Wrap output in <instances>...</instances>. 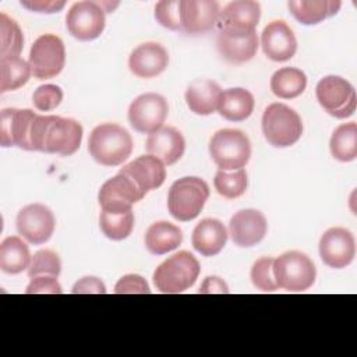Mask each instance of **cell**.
<instances>
[{
  "label": "cell",
  "instance_id": "3957f363",
  "mask_svg": "<svg viewBox=\"0 0 357 357\" xmlns=\"http://www.w3.org/2000/svg\"><path fill=\"white\" fill-rule=\"evenodd\" d=\"M199 271V262L191 252L178 251L155 269L153 283L160 293H183L195 283Z\"/></svg>",
  "mask_w": 357,
  "mask_h": 357
},
{
  "label": "cell",
  "instance_id": "d6986e66",
  "mask_svg": "<svg viewBox=\"0 0 357 357\" xmlns=\"http://www.w3.org/2000/svg\"><path fill=\"white\" fill-rule=\"evenodd\" d=\"M266 219L257 209H243L236 212L229 223V234L238 247H252L266 234Z\"/></svg>",
  "mask_w": 357,
  "mask_h": 357
},
{
  "label": "cell",
  "instance_id": "1f68e13d",
  "mask_svg": "<svg viewBox=\"0 0 357 357\" xmlns=\"http://www.w3.org/2000/svg\"><path fill=\"white\" fill-rule=\"evenodd\" d=\"M32 71L29 63L21 57H8L0 59V92L15 91L24 86Z\"/></svg>",
  "mask_w": 357,
  "mask_h": 357
},
{
  "label": "cell",
  "instance_id": "ee69618b",
  "mask_svg": "<svg viewBox=\"0 0 357 357\" xmlns=\"http://www.w3.org/2000/svg\"><path fill=\"white\" fill-rule=\"evenodd\" d=\"M198 293L199 294H211V293L227 294L229 293V287L223 282V279H220L219 276H206L205 280L202 282Z\"/></svg>",
  "mask_w": 357,
  "mask_h": 357
},
{
  "label": "cell",
  "instance_id": "52a82bcc",
  "mask_svg": "<svg viewBox=\"0 0 357 357\" xmlns=\"http://www.w3.org/2000/svg\"><path fill=\"white\" fill-rule=\"evenodd\" d=\"M262 132L276 148L294 145L303 134V123L297 112L284 103H271L262 114Z\"/></svg>",
  "mask_w": 357,
  "mask_h": 357
},
{
  "label": "cell",
  "instance_id": "7402d4cb",
  "mask_svg": "<svg viewBox=\"0 0 357 357\" xmlns=\"http://www.w3.org/2000/svg\"><path fill=\"white\" fill-rule=\"evenodd\" d=\"M261 18V6L254 0H236L223 7L218 18L220 29L255 31Z\"/></svg>",
  "mask_w": 357,
  "mask_h": 357
},
{
  "label": "cell",
  "instance_id": "5bb4252c",
  "mask_svg": "<svg viewBox=\"0 0 357 357\" xmlns=\"http://www.w3.org/2000/svg\"><path fill=\"white\" fill-rule=\"evenodd\" d=\"M36 113L31 109H3L0 113V144L3 146H18L25 151L31 148V132Z\"/></svg>",
  "mask_w": 357,
  "mask_h": 357
},
{
  "label": "cell",
  "instance_id": "7bdbcfd3",
  "mask_svg": "<svg viewBox=\"0 0 357 357\" xmlns=\"http://www.w3.org/2000/svg\"><path fill=\"white\" fill-rule=\"evenodd\" d=\"M66 1H47V0H31V1H21V6L28 8L29 11H35V13H46V14H52V13H57L64 7Z\"/></svg>",
  "mask_w": 357,
  "mask_h": 357
},
{
  "label": "cell",
  "instance_id": "484cf974",
  "mask_svg": "<svg viewBox=\"0 0 357 357\" xmlns=\"http://www.w3.org/2000/svg\"><path fill=\"white\" fill-rule=\"evenodd\" d=\"M183 241V231L170 222L152 223L145 234V245L153 255H163L176 250Z\"/></svg>",
  "mask_w": 357,
  "mask_h": 357
},
{
  "label": "cell",
  "instance_id": "44dd1931",
  "mask_svg": "<svg viewBox=\"0 0 357 357\" xmlns=\"http://www.w3.org/2000/svg\"><path fill=\"white\" fill-rule=\"evenodd\" d=\"M120 173L127 174L145 194L159 188L166 178L165 163L149 153L127 163L120 169Z\"/></svg>",
  "mask_w": 357,
  "mask_h": 357
},
{
  "label": "cell",
  "instance_id": "30bf717a",
  "mask_svg": "<svg viewBox=\"0 0 357 357\" xmlns=\"http://www.w3.org/2000/svg\"><path fill=\"white\" fill-rule=\"evenodd\" d=\"M169 106L166 99L153 92L137 96L128 107V121L141 134H153L163 127Z\"/></svg>",
  "mask_w": 357,
  "mask_h": 357
},
{
  "label": "cell",
  "instance_id": "9c48e42d",
  "mask_svg": "<svg viewBox=\"0 0 357 357\" xmlns=\"http://www.w3.org/2000/svg\"><path fill=\"white\" fill-rule=\"evenodd\" d=\"M28 63L33 77L38 79H49L59 75L66 63L63 40L53 33L39 36L31 47Z\"/></svg>",
  "mask_w": 357,
  "mask_h": 357
},
{
  "label": "cell",
  "instance_id": "d590c367",
  "mask_svg": "<svg viewBox=\"0 0 357 357\" xmlns=\"http://www.w3.org/2000/svg\"><path fill=\"white\" fill-rule=\"evenodd\" d=\"M61 272V261L52 250H40L33 254L28 266V276L32 279L40 275L59 276Z\"/></svg>",
  "mask_w": 357,
  "mask_h": 357
},
{
  "label": "cell",
  "instance_id": "f1b7e54d",
  "mask_svg": "<svg viewBox=\"0 0 357 357\" xmlns=\"http://www.w3.org/2000/svg\"><path fill=\"white\" fill-rule=\"evenodd\" d=\"M28 245L18 236H8L0 244V268L3 272L17 275L31 264Z\"/></svg>",
  "mask_w": 357,
  "mask_h": 357
},
{
  "label": "cell",
  "instance_id": "7c38bea8",
  "mask_svg": "<svg viewBox=\"0 0 357 357\" xmlns=\"http://www.w3.org/2000/svg\"><path fill=\"white\" fill-rule=\"evenodd\" d=\"M145 197V192L124 173H117L114 177L103 183L99 190L98 201L102 211L124 212L130 211L132 204H137Z\"/></svg>",
  "mask_w": 357,
  "mask_h": 357
},
{
  "label": "cell",
  "instance_id": "8fae6325",
  "mask_svg": "<svg viewBox=\"0 0 357 357\" xmlns=\"http://www.w3.org/2000/svg\"><path fill=\"white\" fill-rule=\"evenodd\" d=\"M66 25L78 40H93L105 29V10L99 1L74 3L66 15Z\"/></svg>",
  "mask_w": 357,
  "mask_h": 357
},
{
  "label": "cell",
  "instance_id": "60d3db41",
  "mask_svg": "<svg viewBox=\"0 0 357 357\" xmlns=\"http://www.w3.org/2000/svg\"><path fill=\"white\" fill-rule=\"evenodd\" d=\"M26 294H61V286L56 276L40 275L31 279L25 290Z\"/></svg>",
  "mask_w": 357,
  "mask_h": 357
},
{
  "label": "cell",
  "instance_id": "e575fe53",
  "mask_svg": "<svg viewBox=\"0 0 357 357\" xmlns=\"http://www.w3.org/2000/svg\"><path fill=\"white\" fill-rule=\"evenodd\" d=\"M247 173L244 169L226 172L218 170L213 178V185L218 194L227 199L241 197L247 190Z\"/></svg>",
  "mask_w": 357,
  "mask_h": 357
},
{
  "label": "cell",
  "instance_id": "ba28073f",
  "mask_svg": "<svg viewBox=\"0 0 357 357\" xmlns=\"http://www.w3.org/2000/svg\"><path fill=\"white\" fill-rule=\"evenodd\" d=\"M315 93L322 109L336 119L350 117L356 110V91L347 79L339 75L324 77L317 84Z\"/></svg>",
  "mask_w": 357,
  "mask_h": 357
},
{
  "label": "cell",
  "instance_id": "2e32d148",
  "mask_svg": "<svg viewBox=\"0 0 357 357\" xmlns=\"http://www.w3.org/2000/svg\"><path fill=\"white\" fill-rule=\"evenodd\" d=\"M220 7L213 0H180V22L184 32L199 35L218 22Z\"/></svg>",
  "mask_w": 357,
  "mask_h": 357
},
{
  "label": "cell",
  "instance_id": "b9f144b4",
  "mask_svg": "<svg viewBox=\"0 0 357 357\" xmlns=\"http://www.w3.org/2000/svg\"><path fill=\"white\" fill-rule=\"evenodd\" d=\"M71 291L74 294H89V293L105 294L106 286L100 279L95 276H85V278H81L78 282H75Z\"/></svg>",
  "mask_w": 357,
  "mask_h": 357
},
{
  "label": "cell",
  "instance_id": "8992f818",
  "mask_svg": "<svg viewBox=\"0 0 357 357\" xmlns=\"http://www.w3.org/2000/svg\"><path fill=\"white\" fill-rule=\"evenodd\" d=\"M209 153L219 170H238L250 160L251 142L243 131L223 128L212 135Z\"/></svg>",
  "mask_w": 357,
  "mask_h": 357
},
{
  "label": "cell",
  "instance_id": "f546056e",
  "mask_svg": "<svg viewBox=\"0 0 357 357\" xmlns=\"http://www.w3.org/2000/svg\"><path fill=\"white\" fill-rule=\"evenodd\" d=\"M307 86L304 71L296 67L279 68L271 78V91L282 99H293L301 95Z\"/></svg>",
  "mask_w": 357,
  "mask_h": 357
},
{
  "label": "cell",
  "instance_id": "83f0119b",
  "mask_svg": "<svg viewBox=\"0 0 357 357\" xmlns=\"http://www.w3.org/2000/svg\"><path fill=\"white\" fill-rule=\"evenodd\" d=\"M287 6L298 22L314 25L335 15L340 10L342 3L339 0H297L289 1Z\"/></svg>",
  "mask_w": 357,
  "mask_h": 357
},
{
  "label": "cell",
  "instance_id": "ab89813d",
  "mask_svg": "<svg viewBox=\"0 0 357 357\" xmlns=\"http://www.w3.org/2000/svg\"><path fill=\"white\" fill-rule=\"evenodd\" d=\"M116 294H149L151 289L146 280L135 273L124 275L114 286Z\"/></svg>",
  "mask_w": 357,
  "mask_h": 357
},
{
  "label": "cell",
  "instance_id": "f35d334b",
  "mask_svg": "<svg viewBox=\"0 0 357 357\" xmlns=\"http://www.w3.org/2000/svg\"><path fill=\"white\" fill-rule=\"evenodd\" d=\"M63 100V91L60 86L53 84H45L35 89L32 102L33 106L40 112H50L56 109Z\"/></svg>",
  "mask_w": 357,
  "mask_h": 357
},
{
  "label": "cell",
  "instance_id": "ffe728a7",
  "mask_svg": "<svg viewBox=\"0 0 357 357\" xmlns=\"http://www.w3.org/2000/svg\"><path fill=\"white\" fill-rule=\"evenodd\" d=\"M169 64L167 50L156 42H145L137 46L128 59L130 71L138 78H153L162 74Z\"/></svg>",
  "mask_w": 357,
  "mask_h": 357
},
{
  "label": "cell",
  "instance_id": "5b68a950",
  "mask_svg": "<svg viewBox=\"0 0 357 357\" xmlns=\"http://www.w3.org/2000/svg\"><path fill=\"white\" fill-rule=\"evenodd\" d=\"M273 276L278 289L300 293L314 284L317 269L304 252L287 251L273 259Z\"/></svg>",
  "mask_w": 357,
  "mask_h": 357
},
{
  "label": "cell",
  "instance_id": "8d00e7d4",
  "mask_svg": "<svg viewBox=\"0 0 357 357\" xmlns=\"http://www.w3.org/2000/svg\"><path fill=\"white\" fill-rule=\"evenodd\" d=\"M273 259L271 257H262L257 259L251 268V282L262 291H275L278 284L273 276Z\"/></svg>",
  "mask_w": 357,
  "mask_h": 357
},
{
  "label": "cell",
  "instance_id": "4fadbf2b",
  "mask_svg": "<svg viewBox=\"0 0 357 357\" xmlns=\"http://www.w3.org/2000/svg\"><path fill=\"white\" fill-rule=\"evenodd\" d=\"M17 230L31 244L46 243L53 231L56 219L53 212L43 204H31L24 206L17 215Z\"/></svg>",
  "mask_w": 357,
  "mask_h": 357
},
{
  "label": "cell",
  "instance_id": "836d02e7",
  "mask_svg": "<svg viewBox=\"0 0 357 357\" xmlns=\"http://www.w3.org/2000/svg\"><path fill=\"white\" fill-rule=\"evenodd\" d=\"M0 59L20 57L24 47V36L15 20L0 13Z\"/></svg>",
  "mask_w": 357,
  "mask_h": 357
},
{
  "label": "cell",
  "instance_id": "7a4b0ae2",
  "mask_svg": "<svg viewBox=\"0 0 357 357\" xmlns=\"http://www.w3.org/2000/svg\"><path fill=\"white\" fill-rule=\"evenodd\" d=\"M88 151L99 165L119 166L131 155L132 138L121 126L103 123L92 130Z\"/></svg>",
  "mask_w": 357,
  "mask_h": 357
},
{
  "label": "cell",
  "instance_id": "ac0fdd59",
  "mask_svg": "<svg viewBox=\"0 0 357 357\" xmlns=\"http://www.w3.org/2000/svg\"><path fill=\"white\" fill-rule=\"evenodd\" d=\"M261 46L268 59L273 61H287L297 50V39L284 21L275 20L264 28Z\"/></svg>",
  "mask_w": 357,
  "mask_h": 357
},
{
  "label": "cell",
  "instance_id": "9a60e30c",
  "mask_svg": "<svg viewBox=\"0 0 357 357\" xmlns=\"http://www.w3.org/2000/svg\"><path fill=\"white\" fill-rule=\"evenodd\" d=\"M319 255L325 265L335 269L346 268L356 255V241L344 227L328 229L319 240Z\"/></svg>",
  "mask_w": 357,
  "mask_h": 357
},
{
  "label": "cell",
  "instance_id": "6da1fadb",
  "mask_svg": "<svg viewBox=\"0 0 357 357\" xmlns=\"http://www.w3.org/2000/svg\"><path fill=\"white\" fill-rule=\"evenodd\" d=\"M82 141V126L60 116L36 114L31 132L32 151L70 156L79 148Z\"/></svg>",
  "mask_w": 357,
  "mask_h": 357
},
{
  "label": "cell",
  "instance_id": "4316f807",
  "mask_svg": "<svg viewBox=\"0 0 357 357\" xmlns=\"http://www.w3.org/2000/svg\"><path fill=\"white\" fill-rule=\"evenodd\" d=\"M254 110V96L244 88H229L222 91L218 112L229 121H243Z\"/></svg>",
  "mask_w": 357,
  "mask_h": 357
},
{
  "label": "cell",
  "instance_id": "4dcf8cb0",
  "mask_svg": "<svg viewBox=\"0 0 357 357\" xmlns=\"http://www.w3.org/2000/svg\"><path fill=\"white\" fill-rule=\"evenodd\" d=\"M331 153L340 162H351L357 158V124L354 121L339 126L329 142Z\"/></svg>",
  "mask_w": 357,
  "mask_h": 357
},
{
  "label": "cell",
  "instance_id": "277c9868",
  "mask_svg": "<svg viewBox=\"0 0 357 357\" xmlns=\"http://www.w3.org/2000/svg\"><path fill=\"white\" fill-rule=\"evenodd\" d=\"M209 198V187L199 177H183L174 181L169 190L167 208L170 215L188 222L195 219Z\"/></svg>",
  "mask_w": 357,
  "mask_h": 357
},
{
  "label": "cell",
  "instance_id": "cb8c5ba5",
  "mask_svg": "<svg viewBox=\"0 0 357 357\" xmlns=\"http://www.w3.org/2000/svg\"><path fill=\"white\" fill-rule=\"evenodd\" d=\"M227 236L229 233L220 220L206 218L194 227L191 243L201 255L213 257L226 245Z\"/></svg>",
  "mask_w": 357,
  "mask_h": 357
},
{
  "label": "cell",
  "instance_id": "74e56055",
  "mask_svg": "<svg viewBox=\"0 0 357 357\" xmlns=\"http://www.w3.org/2000/svg\"><path fill=\"white\" fill-rule=\"evenodd\" d=\"M155 18L156 21L170 29V31H183L180 22V1L178 0H162L155 6Z\"/></svg>",
  "mask_w": 357,
  "mask_h": 357
},
{
  "label": "cell",
  "instance_id": "d4e9b609",
  "mask_svg": "<svg viewBox=\"0 0 357 357\" xmlns=\"http://www.w3.org/2000/svg\"><path fill=\"white\" fill-rule=\"evenodd\" d=\"M222 96L220 86L206 78L195 79L185 91V102L190 110L199 116H208L218 110Z\"/></svg>",
  "mask_w": 357,
  "mask_h": 357
},
{
  "label": "cell",
  "instance_id": "d6a6232c",
  "mask_svg": "<svg viewBox=\"0 0 357 357\" xmlns=\"http://www.w3.org/2000/svg\"><path fill=\"white\" fill-rule=\"evenodd\" d=\"M99 225L102 233L114 241L127 238L134 227L132 209L124 212H107L102 211L99 216Z\"/></svg>",
  "mask_w": 357,
  "mask_h": 357
},
{
  "label": "cell",
  "instance_id": "e0dca14e",
  "mask_svg": "<svg viewBox=\"0 0 357 357\" xmlns=\"http://www.w3.org/2000/svg\"><path fill=\"white\" fill-rule=\"evenodd\" d=\"M220 56L233 64L251 60L258 50V36L255 31L220 29L216 38Z\"/></svg>",
  "mask_w": 357,
  "mask_h": 357
},
{
  "label": "cell",
  "instance_id": "603a6c76",
  "mask_svg": "<svg viewBox=\"0 0 357 357\" xmlns=\"http://www.w3.org/2000/svg\"><path fill=\"white\" fill-rule=\"evenodd\" d=\"M145 148L149 155L170 166L183 156L185 151V139L174 127H162L148 137Z\"/></svg>",
  "mask_w": 357,
  "mask_h": 357
}]
</instances>
